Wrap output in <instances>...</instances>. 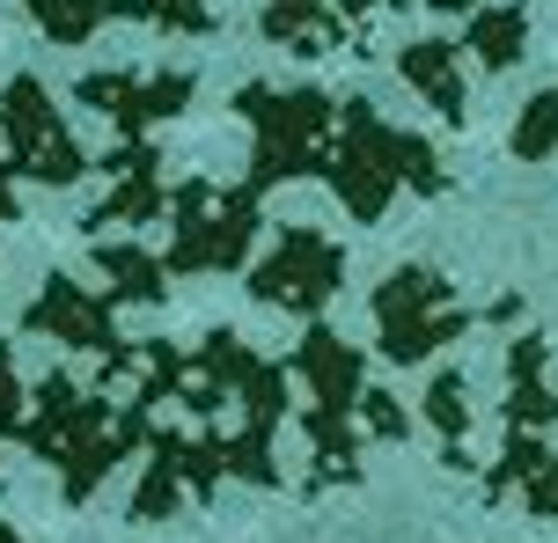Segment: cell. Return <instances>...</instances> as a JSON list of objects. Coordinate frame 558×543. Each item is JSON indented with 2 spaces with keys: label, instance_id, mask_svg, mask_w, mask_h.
<instances>
[{
  "label": "cell",
  "instance_id": "5b68a950",
  "mask_svg": "<svg viewBox=\"0 0 558 543\" xmlns=\"http://www.w3.org/2000/svg\"><path fill=\"white\" fill-rule=\"evenodd\" d=\"M265 45H287V52H367V37L345 15L338 0H265Z\"/></svg>",
  "mask_w": 558,
  "mask_h": 543
},
{
  "label": "cell",
  "instance_id": "ba28073f",
  "mask_svg": "<svg viewBox=\"0 0 558 543\" xmlns=\"http://www.w3.org/2000/svg\"><path fill=\"white\" fill-rule=\"evenodd\" d=\"M23 15L45 29L52 45H88L96 29L111 23V0H23Z\"/></svg>",
  "mask_w": 558,
  "mask_h": 543
},
{
  "label": "cell",
  "instance_id": "3957f363",
  "mask_svg": "<svg viewBox=\"0 0 558 543\" xmlns=\"http://www.w3.org/2000/svg\"><path fill=\"white\" fill-rule=\"evenodd\" d=\"M0 125H8V147H15V170L52 176V184H66V176L82 170V155H74V140H66L52 96L29 82V74L8 82V96H0Z\"/></svg>",
  "mask_w": 558,
  "mask_h": 543
},
{
  "label": "cell",
  "instance_id": "277c9868",
  "mask_svg": "<svg viewBox=\"0 0 558 543\" xmlns=\"http://www.w3.org/2000/svg\"><path fill=\"white\" fill-rule=\"evenodd\" d=\"M88 111L125 125V140H140V125H155V118H177L192 103V74H88L82 88Z\"/></svg>",
  "mask_w": 558,
  "mask_h": 543
},
{
  "label": "cell",
  "instance_id": "52a82bcc",
  "mask_svg": "<svg viewBox=\"0 0 558 543\" xmlns=\"http://www.w3.org/2000/svg\"><path fill=\"white\" fill-rule=\"evenodd\" d=\"M456 45L477 59V66H514V59L530 52V8L522 0H500V8H477V15H463V29H456Z\"/></svg>",
  "mask_w": 558,
  "mask_h": 543
},
{
  "label": "cell",
  "instance_id": "30bf717a",
  "mask_svg": "<svg viewBox=\"0 0 558 543\" xmlns=\"http://www.w3.org/2000/svg\"><path fill=\"white\" fill-rule=\"evenodd\" d=\"M324 272H331V258H324L308 235H294V243H287V264L272 258V272H265V294H279V280H287V294H316Z\"/></svg>",
  "mask_w": 558,
  "mask_h": 543
},
{
  "label": "cell",
  "instance_id": "7a4b0ae2",
  "mask_svg": "<svg viewBox=\"0 0 558 543\" xmlns=\"http://www.w3.org/2000/svg\"><path fill=\"white\" fill-rule=\"evenodd\" d=\"M235 111L257 125V170L251 184H272V176H294L308 162H324V125L338 118V103L324 88H265L251 82L235 96Z\"/></svg>",
  "mask_w": 558,
  "mask_h": 543
},
{
  "label": "cell",
  "instance_id": "8992f818",
  "mask_svg": "<svg viewBox=\"0 0 558 543\" xmlns=\"http://www.w3.org/2000/svg\"><path fill=\"white\" fill-rule=\"evenodd\" d=\"M456 52H463L456 37H418V45L397 52V74H404L441 118H463V66H456Z\"/></svg>",
  "mask_w": 558,
  "mask_h": 543
},
{
  "label": "cell",
  "instance_id": "8fae6325",
  "mask_svg": "<svg viewBox=\"0 0 558 543\" xmlns=\"http://www.w3.org/2000/svg\"><path fill=\"white\" fill-rule=\"evenodd\" d=\"M558 147V88H544V96H536L530 111H522V125H514V155H551Z\"/></svg>",
  "mask_w": 558,
  "mask_h": 543
},
{
  "label": "cell",
  "instance_id": "6da1fadb",
  "mask_svg": "<svg viewBox=\"0 0 558 543\" xmlns=\"http://www.w3.org/2000/svg\"><path fill=\"white\" fill-rule=\"evenodd\" d=\"M397 176H412L418 192H434L441 170H434V155L412 140V133H390L367 96H345L338 103V155H331V184L353 199V213H375L383 192H390Z\"/></svg>",
  "mask_w": 558,
  "mask_h": 543
},
{
  "label": "cell",
  "instance_id": "9c48e42d",
  "mask_svg": "<svg viewBox=\"0 0 558 543\" xmlns=\"http://www.w3.org/2000/svg\"><path fill=\"white\" fill-rule=\"evenodd\" d=\"M111 15L125 23H155V29H177V37H214V8L206 0H111Z\"/></svg>",
  "mask_w": 558,
  "mask_h": 543
}]
</instances>
